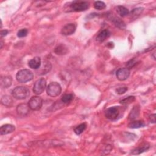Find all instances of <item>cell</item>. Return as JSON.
I'll list each match as a JSON object with an SVG mask.
<instances>
[{"mask_svg": "<svg viewBox=\"0 0 156 156\" xmlns=\"http://www.w3.org/2000/svg\"><path fill=\"white\" fill-rule=\"evenodd\" d=\"M1 103L5 106L10 107L13 104V100L12 98L9 96H7V95L3 96L1 98Z\"/></svg>", "mask_w": 156, "mask_h": 156, "instance_id": "obj_19", "label": "cell"}, {"mask_svg": "<svg viewBox=\"0 0 156 156\" xmlns=\"http://www.w3.org/2000/svg\"><path fill=\"white\" fill-rule=\"evenodd\" d=\"M143 9H144L143 7H138L133 9L131 12V16L132 17L135 16V18H136V16L137 17L142 13V12L143 11Z\"/></svg>", "mask_w": 156, "mask_h": 156, "instance_id": "obj_26", "label": "cell"}, {"mask_svg": "<svg viewBox=\"0 0 156 156\" xmlns=\"http://www.w3.org/2000/svg\"><path fill=\"white\" fill-rule=\"evenodd\" d=\"M28 33V30L26 29H21V30H20L18 33H17V36L19 38H23L24 37L27 35Z\"/></svg>", "mask_w": 156, "mask_h": 156, "instance_id": "obj_27", "label": "cell"}, {"mask_svg": "<svg viewBox=\"0 0 156 156\" xmlns=\"http://www.w3.org/2000/svg\"><path fill=\"white\" fill-rule=\"evenodd\" d=\"M46 81L44 78H41L37 80L34 85V87H33L34 93H35L36 94H41L44 91L46 88Z\"/></svg>", "mask_w": 156, "mask_h": 156, "instance_id": "obj_7", "label": "cell"}, {"mask_svg": "<svg viewBox=\"0 0 156 156\" xmlns=\"http://www.w3.org/2000/svg\"><path fill=\"white\" fill-rule=\"evenodd\" d=\"M89 7V2L87 1H74L70 5V8L74 12H82Z\"/></svg>", "mask_w": 156, "mask_h": 156, "instance_id": "obj_5", "label": "cell"}, {"mask_svg": "<svg viewBox=\"0 0 156 156\" xmlns=\"http://www.w3.org/2000/svg\"><path fill=\"white\" fill-rule=\"evenodd\" d=\"M30 109V108L28 104H21L17 106L16 112L20 116H26L29 113Z\"/></svg>", "mask_w": 156, "mask_h": 156, "instance_id": "obj_10", "label": "cell"}, {"mask_svg": "<svg viewBox=\"0 0 156 156\" xmlns=\"http://www.w3.org/2000/svg\"><path fill=\"white\" fill-rule=\"evenodd\" d=\"M62 91V88L60 85L57 82H51L50 83L46 89L47 94L51 97H56L58 96Z\"/></svg>", "mask_w": 156, "mask_h": 156, "instance_id": "obj_3", "label": "cell"}, {"mask_svg": "<svg viewBox=\"0 0 156 156\" xmlns=\"http://www.w3.org/2000/svg\"><path fill=\"white\" fill-rule=\"evenodd\" d=\"M87 127V124L85 123H82L76 127L74 129V131L76 135H80Z\"/></svg>", "mask_w": 156, "mask_h": 156, "instance_id": "obj_20", "label": "cell"}, {"mask_svg": "<svg viewBox=\"0 0 156 156\" xmlns=\"http://www.w3.org/2000/svg\"><path fill=\"white\" fill-rule=\"evenodd\" d=\"M145 126V124L144 122V121H141V120H137V121H133L130 122L128 126L130 128L132 129H137V128H140V127H143Z\"/></svg>", "mask_w": 156, "mask_h": 156, "instance_id": "obj_17", "label": "cell"}, {"mask_svg": "<svg viewBox=\"0 0 156 156\" xmlns=\"http://www.w3.org/2000/svg\"><path fill=\"white\" fill-rule=\"evenodd\" d=\"M28 105L31 110H39L42 107L43 100L40 96H35L30 99Z\"/></svg>", "mask_w": 156, "mask_h": 156, "instance_id": "obj_6", "label": "cell"}, {"mask_svg": "<svg viewBox=\"0 0 156 156\" xmlns=\"http://www.w3.org/2000/svg\"><path fill=\"white\" fill-rule=\"evenodd\" d=\"M113 20V23L118 27H119L121 29H123L125 27L126 25H125V23L121 21L119 18H114L112 19Z\"/></svg>", "mask_w": 156, "mask_h": 156, "instance_id": "obj_25", "label": "cell"}, {"mask_svg": "<svg viewBox=\"0 0 156 156\" xmlns=\"http://www.w3.org/2000/svg\"><path fill=\"white\" fill-rule=\"evenodd\" d=\"M135 96H128L123 99H122L121 101H119L120 104H123V105H126V104H129L132 102H133V101H135Z\"/></svg>", "mask_w": 156, "mask_h": 156, "instance_id": "obj_23", "label": "cell"}, {"mask_svg": "<svg viewBox=\"0 0 156 156\" xmlns=\"http://www.w3.org/2000/svg\"><path fill=\"white\" fill-rule=\"evenodd\" d=\"M155 114H153V115H151V116H150V121L152 122H153V123H154L155 122Z\"/></svg>", "mask_w": 156, "mask_h": 156, "instance_id": "obj_31", "label": "cell"}, {"mask_svg": "<svg viewBox=\"0 0 156 156\" xmlns=\"http://www.w3.org/2000/svg\"><path fill=\"white\" fill-rule=\"evenodd\" d=\"M15 130V127L12 124H4L0 128V133L1 135H7L13 132Z\"/></svg>", "mask_w": 156, "mask_h": 156, "instance_id": "obj_11", "label": "cell"}, {"mask_svg": "<svg viewBox=\"0 0 156 156\" xmlns=\"http://www.w3.org/2000/svg\"><path fill=\"white\" fill-rule=\"evenodd\" d=\"M116 77L119 80L123 81L126 80L130 76V70L127 68H119L116 71Z\"/></svg>", "mask_w": 156, "mask_h": 156, "instance_id": "obj_8", "label": "cell"}, {"mask_svg": "<svg viewBox=\"0 0 156 156\" xmlns=\"http://www.w3.org/2000/svg\"><path fill=\"white\" fill-rule=\"evenodd\" d=\"M149 148V144H147V143H144L143 144H142L141 146H139L138 147L135 149L134 150H133L130 154H132V155H138V154H140L142 152H143L144 151H146L147 150H148Z\"/></svg>", "mask_w": 156, "mask_h": 156, "instance_id": "obj_16", "label": "cell"}, {"mask_svg": "<svg viewBox=\"0 0 156 156\" xmlns=\"http://www.w3.org/2000/svg\"><path fill=\"white\" fill-rule=\"evenodd\" d=\"M116 12H117L118 14L119 15L122 17L126 16L127 15H128L129 14V10L127 8H126L125 7L122 6V5H118L116 7Z\"/></svg>", "mask_w": 156, "mask_h": 156, "instance_id": "obj_18", "label": "cell"}, {"mask_svg": "<svg viewBox=\"0 0 156 156\" xmlns=\"http://www.w3.org/2000/svg\"><path fill=\"white\" fill-rule=\"evenodd\" d=\"M12 94L13 98L16 99L22 100L26 99L30 94L29 90L25 87L18 86L15 87L12 91Z\"/></svg>", "mask_w": 156, "mask_h": 156, "instance_id": "obj_1", "label": "cell"}, {"mask_svg": "<svg viewBox=\"0 0 156 156\" xmlns=\"http://www.w3.org/2000/svg\"><path fill=\"white\" fill-rule=\"evenodd\" d=\"M76 29V24L73 23H69L63 26V27L61 30V33L63 35H70L75 32Z\"/></svg>", "mask_w": 156, "mask_h": 156, "instance_id": "obj_9", "label": "cell"}, {"mask_svg": "<svg viewBox=\"0 0 156 156\" xmlns=\"http://www.w3.org/2000/svg\"><path fill=\"white\" fill-rule=\"evenodd\" d=\"M136 60L135 58H132V59L130 60L126 63L127 68H128L129 69L130 68H132L136 65Z\"/></svg>", "mask_w": 156, "mask_h": 156, "instance_id": "obj_28", "label": "cell"}, {"mask_svg": "<svg viewBox=\"0 0 156 156\" xmlns=\"http://www.w3.org/2000/svg\"><path fill=\"white\" fill-rule=\"evenodd\" d=\"M74 96L73 94H65L61 98V101L63 103H69L73 101Z\"/></svg>", "mask_w": 156, "mask_h": 156, "instance_id": "obj_21", "label": "cell"}, {"mask_svg": "<svg viewBox=\"0 0 156 156\" xmlns=\"http://www.w3.org/2000/svg\"><path fill=\"white\" fill-rule=\"evenodd\" d=\"M139 113H140L139 108L135 107L131 110L130 113L129 117L130 119H135L136 118H137V117L138 116Z\"/></svg>", "mask_w": 156, "mask_h": 156, "instance_id": "obj_22", "label": "cell"}, {"mask_svg": "<svg viewBox=\"0 0 156 156\" xmlns=\"http://www.w3.org/2000/svg\"><path fill=\"white\" fill-rule=\"evenodd\" d=\"M127 91V87H120V88H118L116 90V93L119 94H124Z\"/></svg>", "mask_w": 156, "mask_h": 156, "instance_id": "obj_29", "label": "cell"}, {"mask_svg": "<svg viewBox=\"0 0 156 156\" xmlns=\"http://www.w3.org/2000/svg\"><path fill=\"white\" fill-rule=\"evenodd\" d=\"M41 58L39 57H35L29 62V67L34 69H39L41 66Z\"/></svg>", "mask_w": 156, "mask_h": 156, "instance_id": "obj_12", "label": "cell"}, {"mask_svg": "<svg viewBox=\"0 0 156 156\" xmlns=\"http://www.w3.org/2000/svg\"><path fill=\"white\" fill-rule=\"evenodd\" d=\"M120 109L119 107H111L107 108L105 112V116L110 120L115 121L119 116Z\"/></svg>", "mask_w": 156, "mask_h": 156, "instance_id": "obj_4", "label": "cell"}, {"mask_svg": "<svg viewBox=\"0 0 156 156\" xmlns=\"http://www.w3.org/2000/svg\"><path fill=\"white\" fill-rule=\"evenodd\" d=\"M68 51V48L63 44L57 46L54 49V52L57 55H65Z\"/></svg>", "mask_w": 156, "mask_h": 156, "instance_id": "obj_15", "label": "cell"}, {"mask_svg": "<svg viewBox=\"0 0 156 156\" xmlns=\"http://www.w3.org/2000/svg\"><path fill=\"white\" fill-rule=\"evenodd\" d=\"M12 82V79L11 76H5L1 78V86L2 88H7L11 86Z\"/></svg>", "mask_w": 156, "mask_h": 156, "instance_id": "obj_14", "label": "cell"}, {"mask_svg": "<svg viewBox=\"0 0 156 156\" xmlns=\"http://www.w3.org/2000/svg\"><path fill=\"white\" fill-rule=\"evenodd\" d=\"M94 7L96 10H104L106 7V5H105V4L104 2L100 1H98L94 2Z\"/></svg>", "mask_w": 156, "mask_h": 156, "instance_id": "obj_24", "label": "cell"}, {"mask_svg": "<svg viewBox=\"0 0 156 156\" xmlns=\"http://www.w3.org/2000/svg\"><path fill=\"white\" fill-rule=\"evenodd\" d=\"M33 77L34 75L32 72L27 69L19 71L16 75V79L17 81L20 83H26L27 82L30 81L33 79Z\"/></svg>", "mask_w": 156, "mask_h": 156, "instance_id": "obj_2", "label": "cell"}, {"mask_svg": "<svg viewBox=\"0 0 156 156\" xmlns=\"http://www.w3.org/2000/svg\"><path fill=\"white\" fill-rule=\"evenodd\" d=\"M110 35V32L107 29H104L100 32L98 36L96 37V41L102 43L107 38H108Z\"/></svg>", "mask_w": 156, "mask_h": 156, "instance_id": "obj_13", "label": "cell"}, {"mask_svg": "<svg viewBox=\"0 0 156 156\" xmlns=\"http://www.w3.org/2000/svg\"><path fill=\"white\" fill-rule=\"evenodd\" d=\"M7 34H8V30H7L5 29V30H2L1 31V37L5 36Z\"/></svg>", "mask_w": 156, "mask_h": 156, "instance_id": "obj_30", "label": "cell"}]
</instances>
